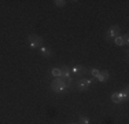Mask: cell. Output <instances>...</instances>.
Listing matches in <instances>:
<instances>
[{
  "mask_svg": "<svg viewBox=\"0 0 129 124\" xmlns=\"http://www.w3.org/2000/svg\"><path fill=\"white\" fill-rule=\"evenodd\" d=\"M115 44H117V46H119V47H122V46H125V44H124V39H122V36H118V37H115Z\"/></svg>",
  "mask_w": 129,
  "mask_h": 124,
  "instance_id": "14",
  "label": "cell"
},
{
  "mask_svg": "<svg viewBox=\"0 0 129 124\" xmlns=\"http://www.w3.org/2000/svg\"><path fill=\"white\" fill-rule=\"evenodd\" d=\"M109 77H110V73L107 72V70H100L98 80H99V81H106V80H109Z\"/></svg>",
  "mask_w": 129,
  "mask_h": 124,
  "instance_id": "7",
  "label": "cell"
},
{
  "mask_svg": "<svg viewBox=\"0 0 129 124\" xmlns=\"http://www.w3.org/2000/svg\"><path fill=\"white\" fill-rule=\"evenodd\" d=\"M29 44L32 48H40L43 46V39L37 35H29Z\"/></svg>",
  "mask_w": 129,
  "mask_h": 124,
  "instance_id": "2",
  "label": "cell"
},
{
  "mask_svg": "<svg viewBox=\"0 0 129 124\" xmlns=\"http://www.w3.org/2000/svg\"><path fill=\"white\" fill-rule=\"evenodd\" d=\"M89 72H91V74H92V77H95V79H98V77H99V73H100L99 69H96V68H92V69H89Z\"/></svg>",
  "mask_w": 129,
  "mask_h": 124,
  "instance_id": "11",
  "label": "cell"
},
{
  "mask_svg": "<svg viewBox=\"0 0 129 124\" xmlns=\"http://www.w3.org/2000/svg\"><path fill=\"white\" fill-rule=\"evenodd\" d=\"M111 101L114 102V104H122V98H121V95H119V92H114V94L111 95Z\"/></svg>",
  "mask_w": 129,
  "mask_h": 124,
  "instance_id": "9",
  "label": "cell"
},
{
  "mask_svg": "<svg viewBox=\"0 0 129 124\" xmlns=\"http://www.w3.org/2000/svg\"><path fill=\"white\" fill-rule=\"evenodd\" d=\"M60 73H62V72H60V68H52V69H51V74L55 77V79L60 77Z\"/></svg>",
  "mask_w": 129,
  "mask_h": 124,
  "instance_id": "10",
  "label": "cell"
},
{
  "mask_svg": "<svg viewBox=\"0 0 129 124\" xmlns=\"http://www.w3.org/2000/svg\"><path fill=\"white\" fill-rule=\"evenodd\" d=\"M70 72H73L74 74H78V76H82L87 70H85V66H82V65H76V66H73L70 69Z\"/></svg>",
  "mask_w": 129,
  "mask_h": 124,
  "instance_id": "5",
  "label": "cell"
},
{
  "mask_svg": "<svg viewBox=\"0 0 129 124\" xmlns=\"http://www.w3.org/2000/svg\"><path fill=\"white\" fill-rule=\"evenodd\" d=\"M51 90L59 94V92H63L64 90H67V88H66V86H64L63 80L60 79V77H58V79H54L51 81Z\"/></svg>",
  "mask_w": 129,
  "mask_h": 124,
  "instance_id": "1",
  "label": "cell"
},
{
  "mask_svg": "<svg viewBox=\"0 0 129 124\" xmlns=\"http://www.w3.org/2000/svg\"><path fill=\"white\" fill-rule=\"evenodd\" d=\"M40 52H41L43 55H44V58H50L51 55H52V51L50 50V47H45L44 44L40 47Z\"/></svg>",
  "mask_w": 129,
  "mask_h": 124,
  "instance_id": "6",
  "label": "cell"
},
{
  "mask_svg": "<svg viewBox=\"0 0 129 124\" xmlns=\"http://www.w3.org/2000/svg\"><path fill=\"white\" fill-rule=\"evenodd\" d=\"M122 39H124V44H128V43H129V37H128V35H124V36H122Z\"/></svg>",
  "mask_w": 129,
  "mask_h": 124,
  "instance_id": "15",
  "label": "cell"
},
{
  "mask_svg": "<svg viewBox=\"0 0 129 124\" xmlns=\"http://www.w3.org/2000/svg\"><path fill=\"white\" fill-rule=\"evenodd\" d=\"M91 83H92V80H89V79H80L77 83V88L80 91H85L91 86Z\"/></svg>",
  "mask_w": 129,
  "mask_h": 124,
  "instance_id": "4",
  "label": "cell"
},
{
  "mask_svg": "<svg viewBox=\"0 0 129 124\" xmlns=\"http://www.w3.org/2000/svg\"><path fill=\"white\" fill-rule=\"evenodd\" d=\"M78 124H91V120L88 119V117H85V116H81L80 120H78Z\"/></svg>",
  "mask_w": 129,
  "mask_h": 124,
  "instance_id": "12",
  "label": "cell"
},
{
  "mask_svg": "<svg viewBox=\"0 0 129 124\" xmlns=\"http://www.w3.org/2000/svg\"><path fill=\"white\" fill-rule=\"evenodd\" d=\"M54 4L56 6V7H64V6H66V0H55Z\"/></svg>",
  "mask_w": 129,
  "mask_h": 124,
  "instance_id": "13",
  "label": "cell"
},
{
  "mask_svg": "<svg viewBox=\"0 0 129 124\" xmlns=\"http://www.w3.org/2000/svg\"><path fill=\"white\" fill-rule=\"evenodd\" d=\"M119 95H121V98H122V102H126V101H128V97H129V90H128V87H125V88L122 90L121 92H119Z\"/></svg>",
  "mask_w": 129,
  "mask_h": 124,
  "instance_id": "8",
  "label": "cell"
},
{
  "mask_svg": "<svg viewBox=\"0 0 129 124\" xmlns=\"http://www.w3.org/2000/svg\"><path fill=\"white\" fill-rule=\"evenodd\" d=\"M118 36H121V29H119V26H117V25L111 26L106 32V37H107V39H115V37H118Z\"/></svg>",
  "mask_w": 129,
  "mask_h": 124,
  "instance_id": "3",
  "label": "cell"
},
{
  "mask_svg": "<svg viewBox=\"0 0 129 124\" xmlns=\"http://www.w3.org/2000/svg\"><path fill=\"white\" fill-rule=\"evenodd\" d=\"M70 124H78V123H70Z\"/></svg>",
  "mask_w": 129,
  "mask_h": 124,
  "instance_id": "16",
  "label": "cell"
}]
</instances>
